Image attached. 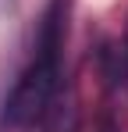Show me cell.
I'll return each instance as SVG.
<instances>
[{
	"instance_id": "obj_1",
	"label": "cell",
	"mask_w": 128,
	"mask_h": 132,
	"mask_svg": "<svg viewBox=\"0 0 128 132\" xmlns=\"http://www.w3.org/2000/svg\"><path fill=\"white\" fill-rule=\"evenodd\" d=\"M61 96V54H39L21 71V79L4 100V125L25 129L46 118L50 104Z\"/></svg>"
},
{
	"instance_id": "obj_2",
	"label": "cell",
	"mask_w": 128,
	"mask_h": 132,
	"mask_svg": "<svg viewBox=\"0 0 128 132\" xmlns=\"http://www.w3.org/2000/svg\"><path fill=\"white\" fill-rule=\"evenodd\" d=\"M121 54H125V64H128V25H125V43H121Z\"/></svg>"
}]
</instances>
